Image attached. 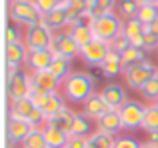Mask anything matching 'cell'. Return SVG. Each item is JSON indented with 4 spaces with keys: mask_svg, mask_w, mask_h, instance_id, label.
<instances>
[{
    "mask_svg": "<svg viewBox=\"0 0 158 148\" xmlns=\"http://www.w3.org/2000/svg\"><path fill=\"white\" fill-rule=\"evenodd\" d=\"M94 86H96V80H94L92 74L88 72H72L66 82L62 84V90H64V98L74 104H84L90 96L94 94Z\"/></svg>",
    "mask_w": 158,
    "mask_h": 148,
    "instance_id": "6da1fadb",
    "label": "cell"
},
{
    "mask_svg": "<svg viewBox=\"0 0 158 148\" xmlns=\"http://www.w3.org/2000/svg\"><path fill=\"white\" fill-rule=\"evenodd\" d=\"M88 24L92 26L96 40H102V42H108V44H112L116 38H120L122 36V28H124L122 18L118 14H114V12L88 20Z\"/></svg>",
    "mask_w": 158,
    "mask_h": 148,
    "instance_id": "7a4b0ae2",
    "label": "cell"
},
{
    "mask_svg": "<svg viewBox=\"0 0 158 148\" xmlns=\"http://www.w3.org/2000/svg\"><path fill=\"white\" fill-rule=\"evenodd\" d=\"M8 16L12 22L22 24L26 28L40 24V20H42V14H40L34 0H10L8 2Z\"/></svg>",
    "mask_w": 158,
    "mask_h": 148,
    "instance_id": "3957f363",
    "label": "cell"
},
{
    "mask_svg": "<svg viewBox=\"0 0 158 148\" xmlns=\"http://www.w3.org/2000/svg\"><path fill=\"white\" fill-rule=\"evenodd\" d=\"M52 30L48 26H44L42 22L34 24V26H28L24 32V44H26L28 50H46L52 46Z\"/></svg>",
    "mask_w": 158,
    "mask_h": 148,
    "instance_id": "277c9868",
    "label": "cell"
},
{
    "mask_svg": "<svg viewBox=\"0 0 158 148\" xmlns=\"http://www.w3.org/2000/svg\"><path fill=\"white\" fill-rule=\"evenodd\" d=\"M32 92V76L20 70H8V96L12 100L30 98Z\"/></svg>",
    "mask_w": 158,
    "mask_h": 148,
    "instance_id": "5b68a950",
    "label": "cell"
},
{
    "mask_svg": "<svg viewBox=\"0 0 158 148\" xmlns=\"http://www.w3.org/2000/svg\"><path fill=\"white\" fill-rule=\"evenodd\" d=\"M146 108L148 106H144L142 102H138V100H128L126 104L118 110L120 118H122L124 130H138V128H142Z\"/></svg>",
    "mask_w": 158,
    "mask_h": 148,
    "instance_id": "8992f818",
    "label": "cell"
},
{
    "mask_svg": "<svg viewBox=\"0 0 158 148\" xmlns=\"http://www.w3.org/2000/svg\"><path fill=\"white\" fill-rule=\"evenodd\" d=\"M154 76H158V70H156V66L150 62V60H144L142 64H138V66H134V68H130V70L124 72L126 84L130 86V88H134V90H140Z\"/></svg>",
    "mask_w": 158,
    "mask_h": 148,
    "instance_id": "52a82bcc",
    "label": "cell"
},
{
    "mask_svg": "<svg viewBox=\"0 0 158 148\" xmlns=\"http://www.w3.org/2000/svg\"><path fill=\"white\" fill-rule=\"evenodd\" d=\"M50 50H52L54 56H60V58H66V60H74L76 56H80L82 48L74 42L70 32H60V34L54 36Z\"/></svg>",
    "mask_w": 158,
    "mask_h": 148,
    "instance_id": "ba28073f",
    "label": "cell"
},
{
    "mask_svg": "<svg viewBox=\"0 0 158 148\" xmlns=\"http://www.w3.org/2000/svg\"><path fill=\"white\" fill-rule=\"evenodd\" d=\"M32 100L36 102V106H38V110L44 114V118H46V122L50 120L54 114H58L60 110L66 108L64 104V96H62L60 92H48V94H40V96L32 98Z\"/></svg>",
    "mask_w": 158,
    "mask_h": 148,
    "instance_id": "9c48e42d",
    "label": "cell"
},
{
    "mask_svg": "<svg viewBox=\"0 0 158 148\" xmlns=\"http://www.w3.org/2000/svg\"><path fill=\"white\" fill-rule=\"evenodd\" d=\"M32 92L30 98H36L40 94H48V92H58V78L54 76L50 70H42V72H32Z\"/></svg>",
    "mask_w": 158,
    "mask_h": 148,
    "instance_id": "30bf717a",
    "label": "cell"
},
{
    "mask_svg": "<svg viewBox=\"0 0 158 148\" xmlns=\"http://www.w3.org/2000/svg\"><path fill=\"white\" fill-rule=\"evenodd\" d=\"M110 50H112V48H110V44H108V42L94 40V42L88 44V46L82 48L80 56H82V60H84L88 66H98V68H100L102 62L106 60V56L110 54Z\"/></svg>",
    "mask_w": 158,
    "mask_h": 148,
    "instance_id": "8fae6325",
    "label": "cell"
},
{
    "mask_svg": "<svg viewBox=\"0 0 158 148\" xmlns=\"http://www.w3.org/2000/svg\"><path fill=\"white\" fill-rule=\"evenodd\" d=\"M100 96L104 98V102L108 104L110 110H120L128 102L126 90H124V86L118 84V82H108L104 88L100 90Z\"/></svg>",
    "mask_w": 158,
    "mask_h": 148,
    "instance_id": "7c38bea8",
    "label": "cell"
},
{
    "mask_svg": "<svg viewBox=\"0 0 158 148\" xmlns=\"http://www.w3.org/2000/svg\"><path fill=\"white\" fill-rule=\"evenodd\" d=\"M8 112H10V118L30 122L34 118V114L38 112V106H36V102L32 98H22V100H12Z\"/></svg>",
    "mask_w": 158,
    "mask_h": 148,
    "instance_id": "4fadbf2b",
    "label": "cell"
},
{
    "mask_svg": "<svg viewBox=\"0 0 158 148\" xmlns=\"http://www.w3.org/2000/svg\"><path fill=\"white\" fill-rule=\"evenodd\" d=\"M8 140L10 144H22L26 140V136L34 130V126L26 120H18V118H8Z\"/></svg>",
    "mask_w": 158,
    "mask_h": 148,
    "instance_id": "5bb4252c",
    "label": "cell"
},
{
    "mask_svg": "<svg viewBox=\"0 0 158 148\" xmlns=\"http://www.w3.org/2000/svg\"><path fill=\"white\" fill-rule=\"evenodd\" d=\"M28 48L24 42H16V44H6V64L8 70H18L22 64H26L28 60Z\"/></svg>",
    "mask_w": 158,
    "mask_h": 148,
    "instance_id": "9a60e30c",
    "label": "cell"
},
{
    "mask_svg": "<svg viewBox=\"0 0 158 148\" xmlns=\"http://www.w3.org/2000/svg\"><path fill=\"white\" fill-rule=\"evenodd\" d=\"M54 62V54L50 48H46V50H30L28 52V68H30L32 72H42V70H50Z\"/></svg>",
    "mask_w": 158,
    "mask_h": 148,
    "instance_id": "2e32d148",
    "label": "cell"
},
{
    "mask_svg": "<svg viewBox=\"0 0 158 148\" xmlns=\"http://www.w3.org/2000/svg\"><path fill=\"white\" fill-rule=\"evenodd\" d=\"M96 130H100L104 134H110V136H116L120 130H124L120 112L118 110H108L104 116H100L96 120Z\"/></svg>",
    "mask_w": 158,
    "mask_h": 148,
    "instance_id": "e0dca14e",
    "label": "cell"
},
{
    "mask_svg": "<svg viewBox=\"0 0 158 148\" xmlns=\"http://www.w3.org/2000/svg\"><path fill=\"white\" fill-rule=\"evenodd\" d=\"M108 110H110V108H108V104L104 102V98L100 96V92H98V94L94 92L92 96L82 104V112H84L90 120H98L100 116H104Z\"/></svg>",
    "mask_w": 158,
    "mask_h": 148,
    "instance_id": "ac0fdd59",
    "label": "cell"
},
{
    "mask_svg": "<svg viewBox=\"0 0 158 148\" xmlns=\"http://www.w3.org/2000/svg\"><path fill=\"white\" fill-rule=\"evenodd\" d=\"M66 4H68V0H66V2H60V6H58L56 10L48 12V14H44L40 22H42L44 26H48L50 30H60V28L68 26V14H66Z\"/></svg>",
    "mask_w": 158,
    "mask_h": 148,
    "instance_id": "d6986e66",
    "label": "cell"
},
{
    "mask_svg": "<svg viewBox=\"0 0 158 148\" xmlns=\"http://www.w3.org/2000/svg\"><path fill=\"white\" fill-rule=\"evenodd\" d=\"M74 118H76V112H72V110L66 106L64 110H60L58 114H54L50 120L46 122V126H50V128H56V130H62V132L70 134V132H72Z\"/></svg>",
    "mask_w": 158,
    "mask_h": 148,
    "instance_id": "ffe728a7",
    "label": "cell"
},
{
    "mask_svg": "<svg viewBox=\"0 0 158 148\" xmlns=\"http://www.w3.org/2000/svg\"><path fill=\"white\" fill-rule=\"evenodd\" d=\"M70 36L74 38V42H76L80 48L88 46L90 42L96 40L94 30H92V26H90L88 22H78V24H74V26H70Z\"/></svg>",
    "mask_w": 158,
    "mask_h": 148,
    "instance_id": "44dd1931",
    "label": "cell"
},
{
    "mask_svg": "<svg viewBox=\"0 0 158 148\" xmlns=\"http://www.w3.org/2000/svg\"><path fill=\"white\" fill-rule=\"evenodd\" d=\"M66 14H68V26L82 22V18L88 14V0H68Z\"/></svg>",
    "mask_w": 158,
    "mask_h": 148,
    "instance_id": "7402d4cb",
    "label": "cell"
},
{
    "mask_svg": "<svg viewBox=\"0 0 158 148\" xmlns=\"http://www.w3.org/2000/svg\"><path fill=\"white\" fill-rule=\"evenodd\" d=\"M92 126H94V122L90 120L84 112H76V118H74V124H72V132H70V136L88 138L90 134L94 132Z\"/></svg>",
    "mask_w": 158,
    "mask_h": 148,
    "instance_id": "603a6c76",
    "label": "cell"
},
{
    "mask_svg": "<svg viewBox=\"0 0 158 148\" xmlns=\"http://www.w3.org/2000/svg\"><path fill=\"white\" fill-rule=\"evenodd\" d=\"M100 70L108 78H114V76H118V74H122L124 68H122V58H120V54H116V52L110 50V54H108L106 60L102 62Z\"/></svg>",
    "mask_w": 158,
    "mask_h": 148,
    "instance_id": "cb8c5ba5",
    "label": "cell"
},
{
    "mask_svg": "<svg viewBox=\"0 0 158 148\" xmlns=\"http://www.w3.org/2000/svg\"><path fill=\"white\" fill-rule=\"evenodd\" d=\"M44 136H46L48 148H66L70 142V134L62 132V130H56V128H50V126L44 128Z\"/></svg>",
    "mask_w": 158,
    "mask_h": 148,
    "instance_id": "d4e9b609",
    "label": "cell"
},
{
    "mask_svg": "<svg viewBox=\"0 0 158 148\" xmlns=\"http://www.w3.org/2000/svg\"><path fill=\"white\" fill-rule=\"evenodd\" d=\"M116 146V138L110 134H104L100 130H94L88 138H86V146L84 148H114Z\"/></svg>",
    "mask_w": 158,
    "mask_h": 148,
    "instance_id": "484cf974",
    "label": "cell"
},
{
    "mask_svg": "<svg viewBox=\"0 0 158 148\" xmlns=\"http://www.w3.org/2000/svg\"><path fill=\"white\" fill-rule=\"evenodd\" d=\"M120 58H122L124 72L130 70V68H134V66H138V64H142L144 60H146V58H144V50H142V48H134V46H130L126 52H122Z\"/></svg>",
    "mask_w": 158,
    "mask_h": 148,
    "instance_id": "4316f807",
    "label": "cell"
},
{
    "mask_svg": "<svg viewBox=\"0 0 158 148\" xmlns=\"http://www.w3.org/2000/svg\"><path fill=\"white\" fill-rule=\"evenodd\" d=\"M70 62H72V60H66V58H60V56H54V62H52V66H50V72L58 78V82H60V84H64L66 78L72 74V72H70Z\"/></svg>",
    "mask_w": 158,
    "mask_h": 148,
    "instance_id": "83f0119b",
    "label": "cell"
},
{
    "mask_svg": "<svg viewBox=\"0 0 158 148\" xmlns=\"http://www.w3.org/2000/svg\"><path fill=\"white\" fill-rule=\"evenodd\" d=\"M146 34V26L140 22L138 18H130V20H124V28H122V36L128 40L136 38V36H142Z\"/></svg>",
    "mask_w": 158,
    "mask_h": 148,
    "instance_id": "f1b7e54d",
    "label": "cell"
},
{
    "mask_svg": "<svg viewBox=\"0 0 158 148\" xmlns=\"http://www.w3.org/2000/svg\"><path fill=\"white\" fill-rule=\"evenodd\" d=\"M118 16L124 20H130V18H136V14H138L140 10V4L138 0H118Z\"/></svg>",
    "mask_w": 158,
    "mask_h": 148,
    "instance_id": "f546056e",
    "label": "cell"
},
{
    "mask_svg": "<svg viewBox=\"0 0 158 148\" xmlns=\"http://www.w3.org/2000/svg\"><path fill=\"white\" fill-rule=\"evenodd\" d=\"M116 0H96L94 2V6H92V10L86 14V18L88 20H92V18H98V16H104V14H110L112 12V8L116 6Z\"/></svg>",
    "mask_w": 158,
    "mask_h": 148,
    "instance_id": "4dcf8cb0",
    "label": "cell"
},
{
    "mask_svg": "<svg viewBox=\"0 0 158 148\" xmlns=\"http://www.w3.org/2000/svg\"><path fill=\"white\" fill-rule=\"evenodd\" d=\"M22 148H48L46 136H44V130L34 128V130H32V132L26 136V140L22 142Z\"/></svg>",
    "mask_w": 158,
    "mask_h": 148,
    "instance_id": "1f68e13d",
    "label": "cell"
},
{
    "mask_svg": "<svg viewBox=\"0 0 158 148\" xmlns=\"http://www.w3.org/2000/svg\"><path fill=\"white\" fill-rule=\"evenodd\" d=\"M142 128L146 130L148 134L150 132H158V108L154 104L146 108V114H144V122H142Z\"/></svg>",
    "mask_w": 158,
    "mask_h": 148,
    "instance_id": "d6a6232c",
    "label": "cell"
},
{
    "mask_svg": "<svg viewBox=\"0 0 158 148\" xmlns=\"http://www.w3.org/2000/svg\"><path fill=\"white\" fill-rule=\"evenodd\" d=\"M136 18H138L144 26H150L152 22L158 20V6H148V4H146V6H140Z\"/></svg>",
    "mask_w": 158,
    "mask_h": 148,
    "instance_id": "836d02e7",
    "label": "cell"
},
{
    "mask_svg": "<svg viewBox=\"0 0 158 148\" xmlns=\"http://www.w3.org/2000/svg\"><path fill=\"white\" fill-rule=\"evenodd\" d=\"M140 94H142L146 100H152V102H156L158 100V76H154L150 82H146V84L142 86V88L138 90Z\"/></svg>",
    "mask_w": 158,
    "mask_h": 148,
    "instance_id": "e575fe53",
    "label": "cell"
},
{
    "mask_svg": "<svg viewBox=\"0 0 158 148\" xmlns=\"http://www.w3.org/2000/svg\"><path fill=\"white\" fill-rule=\"evenodd\" d=\"M36 2V6H38V10H40V14H48V12H52V10H56L58 6H60V0H34Z\"/></svg>",
    "mask_w": 158,
    "mask_h": 148,
    "instance_id": "d590c367",
    "label": "cell"
},
{
    "mask_svg": "<svg viewBox=\"0 0 158 148\" xmlns=\"http://www.w3.org/2000/svg\"><path fill=\"white\" fill-rule=\"evenodd\" d=\"M114 148H142V144L132 136H118Z\"/></svg>",
    "mask_w": 158,
    "mask_h": 148,
    "instance_id": "8d00e7d4",
    "label": "cell"
},
{
    "mask_svg": "<svg viewBox=\"0 0 158 148\" xmlns=\"http://www.w3.org/2000/svg\"><path fill=\"white\" fill-rule=\"evenodd\" d=\"M142 50L144 52H152V50H158V36L152 34V32L146 30L144 34V44H142Z\"/></svg>",
    "mask_w": 158,
    "mask_h": 148,
    "instance_id": "74e56055",
    "label": "cell"
},
{
    "mask_svg": "<svg viewBox=\"0 0 158 148\" xmlns=\"http://www.w3.org/2000/svg\"><path fill=\"white\" fill-rule=\"evenodd\" d=\"M112 52H116V54H122V52H126L128 48H130V42H128V38H124V36H120V38H116L114 42L110 44Z\"/></svg>",
    "mask_w": 158,
    "mask_h": 148,
    "instance_id": "f35d334b",
    "label": "cell"
},
{
    "mask_svg": "<svg viewBox=\"0 0 158 148\" xmlns=\"http://www.w3.org/2000/svg\"><path fill=\"white\" fill-rule=\"evenodd\" d=\"M16 42H22V40H20L18 28L8 26V28H6V44H16Z\"/></svg>",
    "mask_w": 158,
    "mask_h": 148,
    "instance_id": "ab89813d",
    "label": "cell"
},
{
    "mask_svg": "<svg viewBox=\"0 0 158 148\" xmlns=\"http://www.w3.org/2000/svg\"><path fill=\"white\" fill-rule=\"evenodd\" d=\"M72 148H84L86 146V138H78V136H70V142H68Z\"/></svg>",
    "mask_w": 158,
    "mask_h": 148,
    "instance_id": "60d3db41",
    "label": "cell"
},
{
    "mask_svg": "<svg viewBox=\"0 0 158 148\" xmlns=\"http://www.w3.org/2000/svg\"><path fill=\"white\" fill-rule=\"evenodd\" d=\"M148 142L154 144V146H158V132H150V134H148Z\"/></svg>",
    "mask_w": 158,
    "mask_h": 148,
    "instance_id": "b9f144b4",
    "label": "cell"
},
{
    "mask_svg": "<svg viewBox=\"0 0 158 148\" xmlns=\"http://www.w3.org/2000/svg\"><path fill=\"white\" fill-rule=\"evenodd\" d=\"M138 4L140 6H146V4L148 6H158V0H138Z\"/></svg>",
    "mask_w": 158,
    "mask_h": 148,
    "instance_id": "7bdbcfd3",
    "label": "cell"
},
{
    "mask_svg": "<svg viewBox=\"0 0 158 148\" xmlns=\"http://www.w3.org/2000/svg\"><path fill=\"white\" fill-rule=\"evenodd\" d=\"M146 30H148V32H152V34H156V36H158V20H156V22H152L150 26H146Z\"/></svg>",
    "mask_w": 158,
    "mask_h": 148,
    "instance_id": "ee69618b",
    "label": "cell"
},
{
    "mask_svg": "<svg viewBox=\"0 0 158 148\" xmlns=\"http://www.w3.org/2000/svg\"><path fill=\"white\" fill-rule=\"evenodd\" d=\"M142 148H158V146H154V144H150V142H146V144H142Z\"/></svg>",
    "mask_w": 158,
    "mask_h": 148,
    "instance_id": "f6af8a7d",
    "label": "cell"
},
{
    "mask_svg": "<svg viewBox=\"0 0 158 148\" xmlns=\"http://www.w3.org/2000/svg\"><path fill=\"white\" fill-rule=\"evenodd\" d=\"M154 106H156V108H158V100H156V102H154Z\"/></svg>",
    "mask_w": 158,
    "mask_h": 148,
    "instance_id": "bcb514c9",
    "label": "cell"
},
{
    "mask_svg": "<svg viewBox=\"0 0 158 148\" xmlns=\"http://www.w3.org/2000/svg\"><path fill=\"white\" fill-rule=\"evenodd\" d=\"M66 148H72V146H70V144H68V146H66Z\"/></svg>",
    "mask_w": 158,
    "mask_h": 148,
    "instance_id": "7dc6e473",
    "label": "cell"
},
{
    "mask_svg": "<svg viewBox=\"0 0 158 148\" xmlns=\"http://www.w3.org/2000/svg\"><path fill=\"white\" fill-rule=\"evenodd\" d=\"M60 2H66V0H60Z\"/></svg>",
    "mask_w": 158,
    "mask_h": 148,
    "instance_id": "c3c4849f",
    "label": "cell"
}]
</instances>
